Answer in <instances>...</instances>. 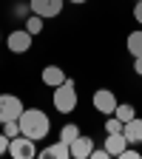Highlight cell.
<instances>
[{
	"instance_id": "1",
	"label": "cell",
	"mask_w": 142,
	"mask_h": 159,
	"mask_svg": "<svg viewBox=\"0 0 142 159\" xmlns=\"http://www.w3.org/2000/svg\"><path fill=\"white\" fill-rule=\"evenodd\" d=\"M20 134L34 139V142H40V139H46L48 131H51V119L43 108H23V114H20Z\"/></svg>"
},
{
	"instance_id": "2",
	"label": "cell",
	"mask_w": 142,
	"mask_h": 159,
	"mask_svg": "<svg viewBox=\"0 0 142 159\" xmlns=\"http://www.w3.org/2000/svg\"><path fill=\"white\" fill-rule=\"evenodd\" d=\"M51 102H54L57 114H71L77 108L80 97H77V85L71 77H66V83H60L57 88H51Z\"/></svg>"
},
{
	"instance_id": "3",
	"label": "cell",
	"mask_w": 142,
	"mask_h": 159,
	"mask_svg": "<svg viewBox=\"0 0 142 159\" xmlns=\"http://www.w3.org/2000/svg\"><path fill=\"white\" fill-rule=\"evenodd\" d=\"M23 114V99L17 94H0V125L9 119H20Z\"/></svg>"
},
{
	"instance_id": "4",
	"label": "cell",
	"mask_w": 142,
	"mask_h": 159,
	"mask_svg": "<svg viewBox=\"0 0 142 159\" xmlns=\"http://www.w3.org/2000/svg\"><path fill=\"white\" fill-rule=\"evenodd\" d=\"M31 43H34V34H29L26 29H14V31H9V37H6V48H9L11 54H26V51L31 48Z\"/></svg>"
},
{
	"instance_id": "5",
	"label": "cell",
	"mask_w": 142,
	"mask_h": 159,
	"mask_svg": "<svg viewBox=\"0 0 142 159\" xmlns=\"http://www.w3.org/2000/svg\"><path fill=\"white\" fill-rule=\"evenodd\" d=\"M91 102H94V108L103 114V116H111L114 111H117V94L111 91V88H97L94 91V97H91Z\"/></svg>"
},
{
	"instance_id": "6",
	"label": "cell",
	"mask_w": 142,
	"mask_h": 159,
	"mask_svg": "<svg viewBox=\"0 0 142 159\" xmlns=\"http://www.w3.org/2000/svg\"><path fill=\"white\" fill-rule=\"evenodd\" d=\"M9 156H14V159H34L37 156V148H34V139H29V136H14L11 142H9Z\"/></svg>"
},
{
	"instance_id": "7",
	"label": "cell",
	"mask_w": 142,
	"mask_h": 159,
	"mask_svg": "<svg viewBox=\"0 0 142 159\" xmlns=\"http://www.w3.org/2000/svg\"><path fill=\"white\" fill-rule=\"evenodd\" d=\"M63 6H66V0H29V11L40 14L43 20L57 17L60 11H63Z\"/></svg>"
},
{
	"instance_id": "8",
	"label": "cell",
	"mask_w": 142,
	"mask_h": 159,
	"mask_svg": "<svg viewBox=\"0 0 142 159\" xmlns=\"http://www.w3.org/2000/svg\"><path fill=\"white\" fill-rule=\"evenodd\" d=\"M91 151H94V139L91 136L80 134L71 142V159H91Z\"/></svg>"
},
{
	"instance_id": "9",
	"label": "cell",
	"mask_w": 142,
	"mask_h": 159,
	"mask_svg": "<svg viewBox=\"0 0 142 159\" xmlns=\"http://www.w3.org/2000/svg\"><path fill=\"white\" fill-rule=\"evenodd\" d=\"M122 134L128 139V145H142V116H134L122 125Z\"/></svg>"
},
{
	"instance_id": "10",
	"label": "cell",
	"mask_w": 142,
	"mask_h": 159,
	"mask_svg": "<svg viewBox=\"0 0 142 159\" xmlns=\"http://www.w3.org/2000/svg\"><path fill=\"white\" fill-rule=\"evenodd\" d=\"M37 156H43V159H68L71 156V145L63 142V139H57L54 145H48L46 151H40Z\"/></svg>"
},
{
	"instance_id": "11",
	"label": "cell",
	"mask_w": 142,
	"mask_h": 159,
	"mask_svg": "<svg viewBox=\"0 0 142 159\" xmlns=\"http://www.w3.org/2000/svg\"><path fill=\"white\" fill-rule=\"evenodd\" d=\"M40 80H43V85L57 88L60 83H66V71L60 68V66H46V68H43V74H40Z\"/></svg>"
},
{
	"instance_id": "12",
	"label": "cell",
	"mask_w": 142,
	"mask_h": 159,
	"mask_svg": "<svg viewBox=\"0 0 142 159\" xmlns=\"http://www.w3.org/2000/svg\"><path fill=\"white\" fill-rule=\"evenodd\" d=\"M125 148H128L125 134H105V151H108L111 156H119Z\"/></svg>"
},
{
	"instance_id": "13",
	"label": "cell",
	"mask_w": 142,
	"mask_h": 159,
	"mask_svg": "<svg viewBox=\"0 0 142 159\" xmlns=\"http://www.w3.org/2000/svg\"><path fill=\"white\" fill-rule=\"evenodd\" d=\"M23 29H26L29 34H34V37H37L40 31H43V17H40V14H34V11H31V14H29V17L23 20Z\"/></svg>"
},
{
	"instance_id": "14",
	"label": "cell",
	"mask_w": 142,
	"mask_h": 159,
	"mask_svg": "<svg viewBox=\"0 0 142 159\" xmlns=\"http://www.w3.org/2000/svg\"><path fill=\"white\" fill-rule=\"evenodd\" d=\"M128 51H131V57H142V29L128 34Z\"/></svg>"
},
{
	"instance_id": "15",
	"label": "cell",
	"mask_w": 142,
	"mask_h": 159,
	"mask_svg": "<svg viewBox=\"0 0 142 159\" xmlns=\"http://www.w3.org/2000/svg\"><path fill=\"white\" fill-rule=\"evenodd\" d=\"M80 136V125H74V122H66L63 128H60V139H63V142H74V139Z\"/></svg>"
},
{
	"instance_id": "16",
	"label": "cell",
	"mask_w": 142,
	"mask_h": 159,
	"mask_svg": "<svg viewBox=\"0 0 142 159\" xmlns=\"http://www.w3.org/2000/svg\"><path fill=\"white\" fill-rule=\"evenodd\" d=\"M114 116H119L122 122H128V119H134V116H136V108H134L131 102H119V105H117V111H114Z\"/></svg>"
},
{
	"instance_id": "17",
	"label": "cell",
	"mask_w": 142,
	"mask_h": 159,
	"mask_svg": "<svg viewBox=\"0 0 142 159\" xmlns=\"http://www.w3.org/2000/svg\"><path fill=\"white\" fill-rule=\"evenodd\" d=\"M122 125H125V122H122V119H119V116H114V114H111V116L105 119V134H122Z\"/></svg>"
},
{
	"instance_id": "18",
	"label": "cell",
	"mask_w": 142,
	"mask_h": 159,
	"mask_svg": "<svg viewBox=\"0 0 142 159\" xmlns=\"http://www.w3.org/2000/svg\"><path fill=\"white\" fill-rule=\"evenodd\" d=\"M3 134H6L9 139L20 136V122H17V119H9V122H3Z\"/></svg>"
},
{
	"instance_id": "19",
	"label": "cell",
	"mask_w": 142,
	"mask_h": 159,
	"mask_svg": "<svg viewBox=\"0 0 142 159\" xmlns=\"http://www.w3.org/2000/svg\"><path fill=\"white\" fill-rule=\"evenodd\" d=\"M91 159H111V153L105 151V145H103V148H97V145H94V151H91Z\"/></svg>"
},
{
	"instance_id": "20",
	"label": "cell",
	"mask_w": 142,
	"mask_h": 159,
	"mask_svg": "<svg viewBox=\"0 0 142 159\" xmlns=\"http://www.w3.org/2000/svg\"><path fill=\"white\" fill-rule=\"evenodd\" d=\"M119 159H139V151L136 148H125L122 153H119Z\"/></svg>"
},
{
	"instance_id": "21",
	"label": "cell",
	"mask_w": 142,
	"mask_h": 159,
	"mask_svg": "<svg viewBox=\"0 0 142 159\" xmlns=\"http://www.w3.org/2000/svg\"><path fill=\"white\" fill-rule=\"evenodd\" d=\"M9 142H11V139H9L6 134H0V156H3V153H9Z\"/></svg>"
},
{
	"instance_id": "22",
	"label": "cell",
	"mask_w": 142,
	"mask_h": 159,
	"mask_svg": "<svg viewBox=\"0 0 142 159\" xmlns=\"http://www.w3.org/2000/svg\"><path fill=\"white\" fill-rule=\"evenodd\" d=\"M134 20H136L139 26H142V3H139V0L134 3Z\"/></svg>"
},
{
	"instance_id": "23",
	"label": "cell",
	"mask_w": 142,
	"mask_h": 159,
	"mask_svg": "<svg viewBox=\"0 0 142 159\" xmlns=\"http://www.w3.org/2000/svg\"><path fill=\"white\" fill-rule=\"evenodd\" d=\"M134 71L142 77V57H134Z\"/></svg>"
},
{
	"instance_id": "24",
	"label": "cell",
	"mask_w": 142,
	"mask_h": 159,
	"mask_svg": "<svg viewBox=\"0 0 142 159\" xmlns=\"http://www.w3.org/2000/svg\"><path fill=\"white\" fill-rule=\"evenodd\" d=\"M66 3H74V6H83V3H88V0H66Z\"/></svg>"
},
{
	"instance_id": "25",
	"label": "cell",
	"mask_w": 142,
	"mask_h": 159,
	"mask_svg": "<svg viewBox=\"0 0 142 159\" xmlns=\"http://www.w3.org/2000/svg\"><path fill=\"white\" fill-rule=\"evenodd\" d=\"M0 40H3V34H0Z\"/></svg>"
},
{
	"instance_id": "26",
	"label": "cell",
	"mask_w": 142,
	"mask_h": 159,
	"mask_svg": "<svg viewBox=\"0 0 142 159\" xmlns=\"http://www.w3.org/2000/svg\"><path fill=\"white\" fill-rule=\"evenodd\" d=\"M139 3H142V0H139Z\"/></svg>"
}]
</instances>
